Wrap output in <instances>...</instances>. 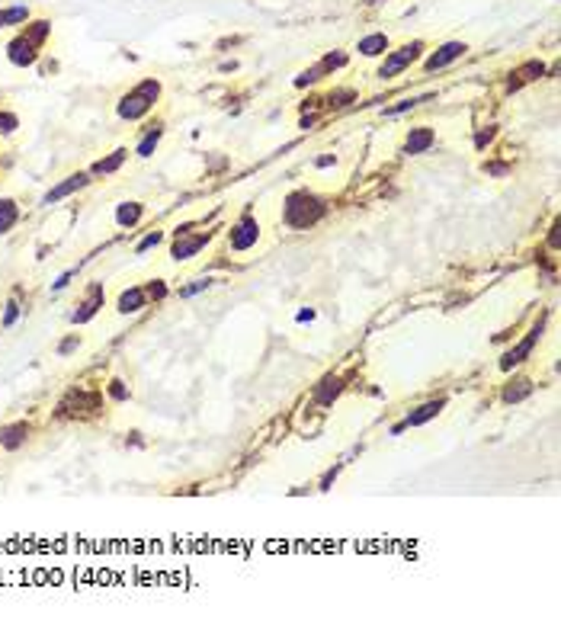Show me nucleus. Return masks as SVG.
<instances>
[{"label": "nucleus", "mask_w": 561, "mask_h": 625, "mask_svg": "<svg viewBox=\"0 0 561 625\" xmlns=\"http://www.w3.org/2000/svg\"><path fill=\"white\" fill-rule=\"evenodd\" d=\"M327 215V202L308 189H295L283 202V222L292 231H308Z\"/></svg>", "instance_id": "f257e3e1"}, {"label": "nucleus", "mask_w": 561, "mask_h": 625, "mask_svg": "<svg viewBox=\"0 0 561 625\" xmlns=\"http://www.w3.org/2000/svg\"><path fill=\"white\" fill-rule=\"evenodd\" d=\"M49 35H52V23L49 20L29 23V26L7 45V58L16 64V68H29V64L39 61V52H42V45L49 42Z\"/></svg>", "instance_id": "f03ea898"}, {"label": "nucleus", "mask_w": 561, "mask_h": 625, "mask_svg": "<svg viewBox=\"0 0 561 625\" xmlns=\"http://www.w3.org/2000/svg\"><path fill=\"white\" fill-rule=\"evenodd\" d=\"M158 97H160V81H154V77L141 81L138 87H132L129 93H122V100H119V106H116L119 119H129V122H138V119H145L148 112L154 109Z\"/></svg>", "instance_id": "7ed1b4c3"}, {"label": "nucleus", "mask_w": 561, "mask_h": 625, "mask_svg": "<svg viewBox=\"0 0 561 625\" xmlns=\"http://www.w3.org/2000/svg\"><path fill=\"white\" fill-rule=\"evenodd\" d=\"M423 49H427L423 42H408V45H401L398 52H388V58L382 61V68H379V77H382V81H391V77L404 74V71H408L411 64L423 55Z\"/></svg>", "instance_id": "20e7f679"}, {"label": "nucleus", "mask_w": 561, "mask_h": 625, "mask_svg": "<svg viewBox=\"0 0 561 625\" xmlns=\"http://www.w3.org/2000/svg\"><path fill=\"white\" fill-rule=\"evenodd\" d=\"M545 318H548V314H542V318L536 321L533 327H529L526 337H523V340L516 343V347H510L504 356H500V369H504V372H510L513 366H520V362H526V359H529V353L536 350V343L542 340V331H545Z\"/></svg>", "instance_id": "39448f33"}, {"label": "nucleus", "mask_w": 561, "mask_h": 625, "mask_svg": "<svg viewBox=\"0 0 561 625\" xmlns=\"http://www.w3.org/2000/svg\"><path fill=\"white\" fill-rule=\"evenodd\" d=\"M208 241H212V231L189 234V225H183V228H177V241L170 244V257H174L177 263H183V260H193Z\"/></svg>", "instance_id": "423d86ee"}, {"label": "nucleus", "mask_w": 561, "mask_h": 625, "mask_svg": "<svg viewBox=\"0 0 561 625\" xmlns=\"http://www.w3.org/2000/svg\"><path fill=\"white\" fill-rule=\"evenodd\" d=\"M256 241H260V225H256V218L250 215V212H244V215L237 218L235 225H231L228 244H231V250H237V254H244V250H250Z\"/></svg>", "instance_id": "0eeeda50"}, {"label": "nucleus", "mask_w": 561, "mask_h": 625, "mask_svg": "<svg viewBox=\"0 0 561 625\" xmlns=\"http://www.w3.org/2000/svg\"><path fill=\"white\" fill-rule=\"evenodd\" d=\"M103 302H106L103 285H100V282H90V285H87V295H83V302L74 308V311H71V321H74V324H87V321H90L93 314L103 308Z\"/></svg>", "instance_id": "6e6552de"}, {"label": "nucleus", "mask_w": 561, "mask_h": 625, "mask_svg": "<svg viewBox=\"0 0 561 625\" xmlns=\"http://www.w3.org/2000/svg\"><path fill=\"white\" fill-rule=\"evenodd\" d=\"M83 186H90V174H71V177H64L58 186H52L49 193L42 196V206H55V202H61V199H68V196L81 193Z\"/></svg>", "instance_id": "1a4fd4ad"}, {"label": "nucleus", "mask_w": 561, "mask_h": 625, "mask_svg": "<svg viewBox=\"0 0 561 625\" xmlns=\"http://www.w3.org/2000/svg\"><path fill=\"white\" fill-rule=\"evenodd\" d=\"M465 52H468V45H465V42H446V45H439V49L433 52L427 61H423V71H427V74H433V71H443L446 64L459 61Z\"/></svg>", "instance_id": "9d476101"}, {"label": "nucleus", "mask_w": 561, "mask_h": 625, "mask_svg": "<svg viewBox=\"0 0 561 625\" xmlns=\"http://www.w3.org/2000/svg\"><path fill=\"white\" fill-rule=\"evenodd\" d=\"M433 145H437L433 129L420 125V129H411L408 132V138H404V154H408V157H417V154H427Z\"/></svg>", "instance_id": "9b49d317"}, {"label": "nucleus", "mask_w": 561, "mask_h": 625, "mask_svg": "<svg viewBox=\"0 0 561 625\" xmlns=\"http://www.w3.org/2000/svg\"><path fill=\"white\" fill-rule=\"evenodd\" d=\"M141 308H148V292L145 285H132V289H122L116 302V311L119 314H138Z\"/></svg>", "instance_id": "f8f14e48"}, {"label": "nucleus", "mask_w": 561, "mask_h": 625, "mask_svg": "<svg viewBox=\"0 0 561 625\" xmlns=\"http://www.w3.org/2000/svg\"><path fill=\"white\" fill-rule=\"evenodd\" d=\"M446 407V398H433V401H427V404H420L417 410H411L408 417H404L401 424L404 427H423L427 420H433V417H439V410Z\"/></svg>", "instance_id": "ddd939ff"}, {"label": "nucleus", "mask_w": 561, "mask_h": 625, "mask_svg": "<svg viewBox=\"0 0 561 625\" xmlns=\"http://www.w3.org/2000/svg\"><path fill=\"white\" fill-rule=\"evenodd\" d=\"M340 391H343V379H340V375H327V379H321L318 388H314V401H318L321 407H331L340 398Z\"/></svg>", "instance_id": "4468645a"}, {"label": "nucleus", "mask_w": 561, "mask_h": 625, "mask_svg": "<svg viewBox=\"0 0 561 625\" xmlns=\"http://www.w3.org/2000/svg\"><path fill=\"white\" fill-rule=\"evenodd\" d=\"M545 74V64L542 61H526L523 68H516L510 74V83H507V90H520L523 83H529V81H536V77H542Z\"/></svg>", "instance_id": "2eb2a0df"}, {"label": "nucleus", "mask_w": 561, "mask_h": 625, "mask_svg": "<svg viewBox=\"0 0 561 625\" xmlns=\"http://www.w3.org/2000/svg\"><path fill=\"white\" fill-rule=\"evenodd\" d=\"M160 138H164V122H154V125H148L145 132H141V138H138V148H135V151H138V157H151L154 154V148L160 145Z\"/></svg>", "instance_id": "dca6fc26"}, {"label": "nucleus", "mask_w": 561, "mask_h": 625, "mask_svg": "<svg viewBox=\"0 0 561 625\" xmlns=\"http://www.w3.org/2000/svg\"><path fill=\"white\" fill-rule=\"evenodd\" d=\"M29 439V424H7L0 427V446L4 449H20Z\"/></svg>", "instance_id": "f3484780"}, {"label": "nucleus", "mask_w": 561, "mask_h": 625, "mask_svg": "<svg viewBox=\"0 0 561 625\" xmlns=\"http://www.w3.org/2000/svg\"><path fill=\"white\" fill-rule=\"evenodd\" d=\"M125 160H129V151H125V148H116L110 157L97 160V164L90 167V177H110V174H116V170L125 164Z\"/></svg>", "instance_id": "a211bd4d"}, {"label": "nucleus", "mask_w": 561, "mask_h": 625, "mask_svg": "<svg viewBox=\"0 0 561 625\" xmlns=\"http://www.w3.org/2000/svg\"><path fill=\"white\" fill-rule=\"evenodd\" d=\"M145 218V206L141 202H122L116 208V225L119 228H135V225Z\"/></svg>", "instance_id": "6ab92c4d"}, {"label": "nucleus", "mask_w": 561, "mask_h": 625, "mask_svg": "<svg viewBox=\"0 0 561 625\" xmlns=\"http://www.w3.org/2000/svg\"><path fill=\"white\" fill-rule=\"evenodd\" d=\"M533 395V382L529 379H523V375H516L513 382H507V388H504V404H520V401H526V398Z\"/></svg>", "instance_id": "aec40b11"}, {"label": "nucleus", "mask_w": 561, "mask_h": 625, "mask_svg": "<svg viewBox=\"0 0 561 625\" xmlns=\"http://www.w3.org/2000/svg\"><path fill=\"white\" fill-rule=\"evenodd\" d=\"M356 52H360V55H366V58H379V55H385V52H388V35H385V32H372V35H366V39H360Z\"/></svg>", "instance_id": "412c9836"}, {"label": "nucleus", "mask_w": 561, "mask_h": 625, "mask_svg": "<svg viewBox=\"0 0 561 625\" xmlns=\"http://www.w3.org/2000/svg\"><path fill=\"white\" fill-rule=\"evenodd\" d=\"M20 222V206L13 199H0V234H7Z\"/></svg>", "instance_id": "4be33fe9"}, {"label": "nucleus", "mask_w": 561, "mask_h": 625, "mask_svg": "<svg viewBox=\"0 0 561 625\" xmlns=\"http://www.w3.org/2000/svg\"><path fill=\"white\" fill-rule=\"evenodd\" d=\"M26 20H29V7H26V4H16V7L0 10V29H4V26H23Z\"/></svg>", "instance_id": "5701e85b"}, {"label": "nucleus", "mask_w": 561, "mask_h": 625, "mask_svg": "<svg viewBox=\"0 0 561 625\" xmlns=\"http://www.w3.org/2000/svg\"><path fill=\"white\" fill-rule=\"evenodd\" d=\"M423 100H430V93H427V97H408V100H401L398 106H388L385 116H388V119H395V116H401V112H408V109H414V106H420Z\"/></svg>", "instance_id": "b1692460"}, {"label": "nucleus", "mask_w": 561, "mask_h": 625, "mask_svg": "<svg viewBox=\"0 0 561 625\" xmlns=\"http://www.w3.org/2000/svg\"><path fill=\"white\" fill-rule=\"evenodd\" d=\"M160 241H164V231H148V234L138 241V247H135V254H148V250H151V247H158Z\"/></svg>", "instance_id": "393cba45"}, {"label": "nucleus", "mask_w": 561, "mask_h": 625, "mask_svg": "<svg viewBox=\"0 0 561 625\" xmlns=\"http://www.w3.org/2000/svg\"><path fill=\"white\" fill-rule=\"evenodd\" d=\"M343 64H347V55H343V52H331V55H327L324 61H321V71H324V77H327L331 71L343 68Z\"/></svg>", "instance_id": "a878e982"}, {"label": "nucleus", "mask_w": 561, "mask_h": 625, "mask_svg": "<svg viewBox=\"0 0 561 625\" xmlns=\"http://www.w3.org/2000/svg\"><path fill=\"white\" fill-rule=\"evenodd\" d=\"M321 77H324V71H321V64H314V68L302 71V74L295 77V87H308V83H318Z\"/></svg>", "instance_id": "bb28decb"}, {"label": "nucleus", "mask_w": 561, "mask_h": 625, "mask_svg": "<svg viewBox=\"0 0 561 625\" xmlns=\"http://www.w3.org/2000/svg\"><path fill=\"white\" fill-rule=\"evenodd\" d=\"M356 100V90H333L331 97H327V106H347V103H353Z\"/></svg>", "instance_id": "cd10ccee"}, {"label": "nucleus", "mask_w": 561, "mask_h": 625, "mask_svg": "<svg viewBox=\"0 0 561 625\" xmlns=\"http://www.w3.org/2000/svg\"><path fill=\"white\" fill-rule=\"evenodd\" d=\"M208 285H212V279H196L193 285H183V289H180V299H193V295H199V292H206Z\"/></svg>", "instance_id": "c85d7f7f"}, {"label": "nucleus", "mask_w": 561, "mask_h": 625, "mask_svg": "<svg viewBox=\"0 0 561 625\" xmlns=\"http://www.w3.org/2000/svg\"><path fill=\"white\" fill-rule=\"evenodd\" d=\"M20 129V119L13 112H0V135H13Z\"/></svg>", "instance_id": "c756f323"}, {"label": "nucleus", "mask_w": 561, "mask_h": 625, "mask_svg": "<svg viewBox=\"0 0 561 625\" xmlns=\"http://www.w3.org/2000/svg\"><path fill=\"white\" fill-rule=\"evenodd\" d=\"M494 138H497V129H494V125H488V129H481V132L475 135V148H478V151H485Z\"/></svg>", "instance_id": "7c9ffc66"}, {"label": "nucleus", "mask_w": 561, "mask_h": 625, "mask_svg": "<svg viewBox=\"0 0 561 625\" xmlns=\"http://www.w3.org/2000/svg\"><path fill=\"white\" fill-rule=\"evenodd\" d=\"M145 292H148V302H151V299H154V302H164V299H167V285L160 282V279L148 282V285H145Z\"/></svg>", "instance_id": "2f4dec72"}, {"label": "nucleus", "mask_w": 561, "mask_h": 625, "mask_svg": "<svg viewBox=\"0 0 561 625\" xmlns=\"http://www.w3.org/2000/svg\"><path fill=\"white\" fill-rule=\"evenodd\" d=\"M106 391H110V398H112V401H129V388H125V382H122V379H112V382H110V388H106Z\"/></svg>", "instance_id": "473e14b6"}, {"label": "nucleus", "mask_w": 561, "mask_h": 625, "mask_svg": "<svg viewBox=\"0 0 561 625\" xmlns=\"http://www.w3.org/2000/svg\"><path fill=\"white\" fill-rule=\"evenodd\" d=\"M77 347H81V337H77V333H71L68 340H61V343H58V356H71Z\"/></svg>", "instance_id": "72a5a7b5"}, {"label": "nucleus", "mask_w": 561, "mask_h": 625, "mask_svg": "<svg viewBox=\"0 0 561 625\" xmlns=\"http://www.w3.org/2000/svg\"><path fill=\"white\" fill-rule=\"evenodd\" d=\"M20 318V305L16 302H7V311H4V318H0V324L4 327H13V321Z\"/></svg>", "instance_id": "f704fd0d"}, {"label": "nucleus", "mask_w": 561, "mask_h": 625, "mask_svg": "<svg viewBox=\"0 0 561 625\" xmlns=\"http://www.w3.org/2000/svg\"><path fill=\"white\" fill-rule=\"evenodd\" d=\"M74 273H77V270H68V273H61V276L55 279V285H52V292H64V289H68V285H71V279H74Z\"/></svg>", "instance_id": "c9c22d12"}, {"label": "nucleus", "mask_w": 561, "mask_h": 625, "mask_svg": "<svg viewBox=\"0 0 561 625\" xmlns=\"http://www.w3.org/2000/svg\"><path fill=\"white\" fill-rule=\"evenodd\" d=\"M481 170H485L488 177H504L507 174V164H485Z\"/></svg>", "instance_id": "e433bc0d"}, {"label": "nucleus", "mask_w": 561, "mask_h": 625, "mask_svg": "<svg viewBox=\"0 0 561 625\" xmlns=\"http://www.w3.org/2000/svg\"><path fill=\"white\" fill-rule=\"evenodd\" d=\"M331 164H337V157H333V154H327V157H318V160H314V167H331Z\"/></svg>", "instance_id": "4c0bfd02"}, {"label": "nucleus", "mask_w": 561, "mask_h": 625, "mask_svg": "<svg viewBox=\"0 0 561 625\" xmlns=\"http://www.w3.org/2000/svg\"><path fill=\"white\" fill-rule=\"evenodd\" d=\"M314 122H318V119H314V116H305V119H302V122H298V129H312Z\"/></svg>", "instance_id": "58836bf2"}, {"label": "nucleus", "mask_w": 561, "mask_h": 625, "mask_svg": "<svg viewBox=\"0 0 561 625\" xmlns=\"http://www.w3.org/2000/svg\"><path fill=\"white\" fill-rule=\"evenodd\" d=\"M548 244H552V247H558V225H552V234H548Z\"/></svg>", "instance_id": "ea45409f"}, {"label": "nucleus", "mask_w": 561, "mask_h": 625, "mask_svg": "<svg viewBox=\"0 0 561 625\" xmlns=\"http://www.w3.org/2000/svg\"><path fill=\"white\" fill-rule=\"evenodd\" d=\"M314 318V311L312 308H305V311H298V321H312Z\"/></svg>", "instance_id": "a19ab883"}]
</instances>
